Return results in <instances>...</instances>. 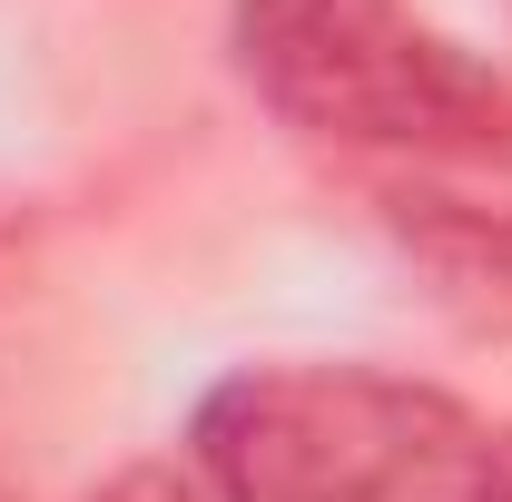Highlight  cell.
<instances>
[{
	"instance_id": "obj_1",
	"label": "cell",
	"mask_w": 512,
	"mask_h": 502,
	"mask_svg": "<svg viewBox=\"0 0 512 502\" xmlns=\"http://www.w3.org/2000/svg\"><path fill=\"white\" fill-rule=\"evenodd\" d=\"M188 463L217 502H483L493 424L384 365H237L197 394Z\"/></svg>"
},
{
	"instance_id": "obj_2",
	"label": "cell",
	"mask_w": 512,
	"mask_h": 502,
	"mask_svg": "<svg viewBox=\"0 0 512 502\" xmlns=\"http://www.w3.org/2000/svg\"><path fill=\"white\" fill-rule=\"evenodd\" d=\"M227 30L247 89L306 138L414 168L512 158V79L404 0H237Z\"/></svg>"
},
{
	"instance_id": "obj_3",
	"label": "cell",
	"mask_w": 512,
	"mask_h": 502,
	"mask_svg": "<svg viewBox=\"0 0 512 502\" xmlns=\"http://www.w3.org/2000/svg\"><path fill=\"white\" fill-rule=\"evenodd\" d=\"M384 227L404 237V256L434 276L463 325H512V207H483V197H453L444 178H394L384 188Z\"/></svg>"
},
{
	"instance_id": "obj_4",
	"label": "cell",
	"mask_w": 512,
	"mask_h": 502,
	"mask_svg": "<svg viewBox=\"0 0 512 502\" xmlns=\"http://www.w3.org/2000/svg\"><path fill=\"white\" fill-rule=\"evenodd\" d=\"M99 502H217V493H207V473H197V463H128Z\"/></svg>"
},
{
	"instance_id": "obj_5",
	"label": "cell",
	"mask_w": 512,
	"mask_h": 502,
	"mask_svg": "<svg viewBox=\"0 0 512 502\" xmlns=\"http://www.w3.org/2000/svg\"><path fill=\"white\" fill-rule=\"evenodd\" d=\"M483 502H512V424H493V473H483Z\"/></svg>"
},
{
	"instance_id": "obj_6",
	"label": "cell",
	"mask_w": 512,
	"mask_h": 502,
	"mask_svg": "<svg viewBox=\"0 0 512 502\" xmlns=\"http://www.w3.org/2000/svg\"><path fill=\"white\" fill-rule=\"evenodd\" d=\"M10 266H20V237H10V217H0V286H10Z\"/></svg>"
}]
</instances>
